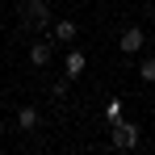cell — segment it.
I'll return each mask as SVG.
<instances>
[{"label":"cell","mask_w":155,"mask_h":155,"mask_svg":"<svg viewBox=\"0 0 155 155\" xmlns=\"http://www.w3.org/2000/svg\"><path fill=\"white\" fill-rule=\"evenodd\" d=\"M17 13H21V29H51V21H54V13H51V4L46 0H21L17 4Z\"/></svg>","instance_id":"6da1fadb"},{"label":"cell","mask_w":155,"mask_h":155,"mask_svg":"<svg viewBox=\"0 0 155 155\" xmlns=\"http://www.w3.org/2000/svg\"><path fill=\"white\" fill-rule=\"evenodd\" d=\"M109 143L117 147V151H134L138 143H143V130L134 126V122H126V117H117V122H109Z\"/></svg>","instance_id":"7a4b0ae2"},{"label":"cell","mask_w":155,"mask_h":155,"mask_svg":"<svg viewBox=\"0 0 155 155\" xmlns=\"http://www.w3.org/2000/svg\"><path fill=\"white\" fill-rule=\"evenodd\" d=\"M76 38H80V21H71V17H59V21H51V42L71 46Z\"/></svg>","instance_id":"3957f363"},{"label":"cell","mask_w":155,"mask_h":155,"mask_svg":"<svg viewBox=\"0 0 155 155\" xmlns=\"http://www.w3.org/2000/svg\"><path fill=\"white\" fill-rule=\"evenodd\" d=\"M143 42H147V34H143L138 25H126V29H122V38H117L122 54H138V51H143Z\"/></svg>","instance_id":"277c9868"},{"label":"cell","mask_w":155,"mask_h":155,"mask_svg":"<svg viewBox=\"0 0 155 155\" xmlns=\"http://www.w3.org/2000/svg\"><path fill=\"white\" fill-rule=\"evenodd\" d=\"M84 67H88V54L76 51V46H67V54H63V71H67V80L84 76Z\"/></svg>","instance_id":"5b68a950"},{"label":"cell","mask_w":155,"mask_h":155,"mask_svg":"<svg viewBox=\"0 0 155 155\" xmlns=\"http://www.w3.org/2000/svg\"><path fill=\"white\" fill-rule=\"evenodd\" d=\"M51 54H54V42H51V38H38V42L29 46V67H46Z\"/></svg>","instance_id":"8992f818"},{"label":"cell","mask_w":155,"mask_h":155,"mask_svg":"<svg viewBox=\"0 0 155 155\" xmlns=\"http://www.w3.org/2000/svg\"><path fill=\"white\" fill-rule=\"evenodd\" d=\"M38 122H42V113L34 105H21L17 109V130H38Z\"/></svg>","instance_id":"52a82bcc"},{"label":"cell","mask_w":155,"mask_h":155,"mask_svg":"<svg viewBox=\"0 0 155 155\" xmlns=\"http://www.w3.org/2000/svg\"><path fill=\"white\" fill-rule=\"evenodd\" d=\"M138 76H143V84H155V59H143L138 63Z\"/></svg>","instance_id":"ba28073f"},{"label":"cell","mask_w":155,"mask_h":155,"mask_svg":"<svg viewBox=\"0 0 155 155\" xmlns=\"http://www.w3.org/2000/svg\"><path fill=\"white\" fill-rule=\"evenodd\" d=\"M105 117H109V122H117V117H122V101H117V97L105 105Z\"/></svg>","instance_id":"9c48e42d"},{"label":"cell","mask_w":155,"mask_h":155,"mask_svg":"<svg viewBox=\"0 0 155 155\" xmlns=\"http://www.w3.org/2000/svg\"><path fill=\"white\" fill-rule=\"evenodd\" d=\"M51 97H59V101H63V97H67V80H54V88H51Z\"/></svg>","instance_id":"30bf717a"},{"label":"cell","mask_w":155,"mask_h":155,"mask_svg":"<svg viewBox=\"0 0 155 155\" xmlns=\"http://www.w3.org/2000/svg\"><path fill=\"white\" fill-rule=\"evenodd\" d=\"M151 17H155V0H151Z\"/></svg>","instance_id":"8fae6325"},{"label":"cell","mask_w":155,"mask_h":155,"mask_svg":"<svg viewBox=\"0 0 155 155\" xmlns=\"http://www.w3.org/2000/svg\"><path fill=\"white\" fill-rule=\"evenodd\" d=\"M0 134H4V130H0Z\"/></svg>","instance_id":"7c38bea8"}]
</instances>
